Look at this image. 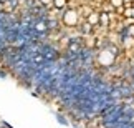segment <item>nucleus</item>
<instances>
[{"label": "nucleus", "instance_id": "f257e3e1", "mask_svg": "<svg viewBox=\"0 0 134 128\" xmlns=\"http://www.w3.org/2000/svg\"><path fill=\"white\" fill-rule=\"evenodd\" d=\"M78 22H80V10L70 8L63 13V23L66 27H76Z\"/></svg>", "mask_w": 134, "mask_h": 128}, {"label": "nucleus", "instance_id": "f03ea898", "mask_svg": "<svg viewBox=\"0 0 134 128\" xmlns=\"http://www.w3.org/2000/svg\"><path fill=\"white\" fill-rule=\"evenodd\" d=\"M114 55L116 53L109 52V50H101L99 55H98V60H99V63L103 66H111L113 63H114Z\"/></svg>", "mask_w": 134, "mask_h": 128}, {"label": "nucleus", "instance_id": "7ed1b4c3", "mask_svg": "<svg viewBox=\"0 0 134 128\" xmlns=\"http://www.w3.org/2000/svg\"><path fill=\"white\" fill-rule=\"evenodd\" d=\"M86 22H88L91 27L93 25H98L99 23V12H91L88 17H86Z\"/></svg>", "mask_w": 134, "mask_h": 128}, {"label": "nucleus", "instance_id": "20e7f679", "mask_svg": "<svg viewBox=\"0 0 134 128\" xmlns=\"http://www.w3.org/2000/svg\"><path fill=\"white\" fill-rule=\"evenodd\" d=\"M99 25L101 27H109V15H108V12H99Z\"/></svg>", "mask_w": 134, "mask_h": 128}, {"label": "nucleus", "instance_id": "39448f33", "mask_svg": "<svg viewBox=\"0 0 134 128\" xmlns=\"http://www.w3.org/2000/svg\"><path fill=\"white\" fill-rule=\"evenodd\" d=\"M66 3H68V0H53V7H55V8H58V10L65 8V7H66Z\"/></svg>", "mask_w": 134, "mask_h": 128}, {"label": "nucleus", "instance_id": "423d86ee", "mask_svg": "<svg viewBox=\"0 0 134 128\" xmlns=\"http://www.w3.org/2000/svg\"><path fill=\"white\" fill-rule=\"evenodd\" d=\"M108 3H111V7L113 8H119V7H122V5H124V3H122V0H108Z\"/></svg>", "mask_w": 134, "mask_h": 128}, {"label": "nucleus", "instance_id": "0eeeda50", "mask_svg": "<svg viewBox=\"0 0 134 128\" xmlns=\"http://www.w3.org/2000/svg\"><path fill=\"white\" fill-rule=\"evenodd\" d=\"M124 40H126V42H124V47L129 48V47H132V45H134V38H132V37H127V38H124Z\"/></svg>", "mask_w": 134, "mask_h": 128}, {"label": "nucleus", "instance_id": "6e6552de", "mask_svg": "<svg viewBox=\"0 0 134 128\" xmlns=\"http://www.w3.org/2000/svg\"><path fill=\"white\" fill-rule=\"evenodd\" d=\"M127 35H129V37H132V38H134V23H132V25H129V27H127Z\"/></svg>", "mask_w": 134, "mask_h": 128}, {"label": "nucleus", "instance_id": "1a4fd4ad", "mask_svg": "<svg viewBox=\"0 0 134 128\" xmlns=\"http://www.w3.org/2000/svg\"><path fill=\"white\" fill-rule=\"evenodd\" d=\"M45 28H46L45 23H38V25H37V30H38V32H42V30H45Z\"/></svg>", "mask_w": 134, "mask_h": 128}, {"label": "nucleus", "instance_id": "9d476101", "mask_svg": "<svg viewBox=\"0 0 134 128\" xmlns=\"http://www.w3.org/2000/svg\"><path fill=\"white\" fill-rule=\"evenodd\" d=\"M43 5H53V0H40Z\"/></svg>", "mask_w": 134, "mask_h": 128}, {"label": "nucleus", "instance_id": "9b49d317", "mask_svg": "<svg viewBox=\"0 0 134 128\" xmlns=\"http://www.w3.org/2000/svg\"><path fill=\"white\" fill-rule=\"evenodd\" d=\"M131 17L134 18V7H131Z\"/></svg>", "mask_w": 134, "mask_h": 128}, {"label": "nucleus", "instance_id": "f8f14e48", "mask_svg": "<svg viewBox=\"0 0 134 128\" xmlns=\"http://www.w3.org/2000/svg\"><path fill=\"white\" fill-rule=\"evenodd\" d=\"M132 7H134V2H132Z\"/></svg>", "mask_w": 134, "mask_h": 128}, {"label": "nucleus", "instance_id": "ddd939ff", "mask_svg": "<svg viewBox=\"0 0 134 128\" xmlns=\"http://www.w3.org/2000/svg\"><path fill=\"white\" fill-rule=\"evenodd\" d=\"M132 2H134V0H132Z\"/></svg>", "mask_w": 134, "mask_h": 128}]
</instances>
